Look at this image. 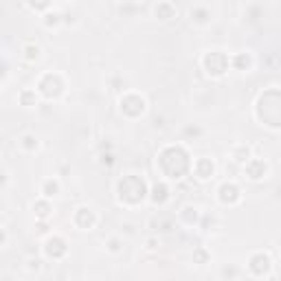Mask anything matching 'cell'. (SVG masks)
Segmentation results:
<instances>
[{"label": "cell", "mask_w": 281, "mask_h": 281, "mask_svg": "<svg viewBox=\"0 0 281 281\" xmlns=\"http://www.w3.org/2000/svg\"><path fill=\"white\" fill-rule=\"evenodd\" d=\"M26 5H29L33 11H46L51 7V0H26Z\"/></svg>", "instance_id": "19"}, {"label": "cell", "mask_w": 281, "mask_h": 281, "mask_svg": "<svg viewBox=\"0 0 281 281\" xmlns=\"http://www.w3.org/2000/svg\"><path fill=\"white\" fill-rule=\"evenodd\" d=\"M97 213L90 209V206H79V209L75 211V216H73V222H75V226L79 231H90L95 229L97 224Z\"/></svg>", "instance_id": "4"}, {"label": "cell", "mask_w": 281, "mask_h": 281, "mask_svg": "<svg viewBox=\"0 0 281 281\" xmlns=\"http://www.w3.org/2000/svg\"><path fill=\"white\" fill-rule=\"evenodd\" d=\"M20 147H22L24 152H36L40 147V140L36 134H31V132H26V134L20 136Z\"/></svg>", "instance_id": "15"}, {"label": "cell", "mask_w": 281, "mask_h": 281, "mask_svg": "<svg viewBox=\"0 0 281 281\" xmlns=\"http://www.w3.org/2000/svg\"><path fill=\"white\" fill-rule=\"evenodd\" d=\"M218 200L222 204H229V206H233V204H237L239 200H242V189L235 185V183H222L218 187Z\"/></svg>", "instance_id": "3"}, {"label": "cell", "mask_w": 281, "mask_h": 281, "mask_svg": "<svg viewBox=\"0 0 281 281\" xmlns=\"http://www.w3.org/2000/svg\"><path fill=\"white\" fill-rule=\"evenodd\" d=\"M189 18H191L193 24H206V22H209V18H211V13H209L206 7H196V9L189 11Z\"/></svg>", "instance_id": "14"}, {"label": "cell", "mask_w": 281, "mask_h": 281, "mask_svg": "<svg viewBox=\"0 0 281 281\" xmlns=\"http://www.w3.org/2000/svg\"><path fill=\"white\" fill-rule=\"evenodd\" d=\"M156 239H147V249H150V251H154V249H156Z\"/></svg>", "instance_id": "25"}, {"label": "cell", "mask_w": 281, "mask_h": 281, "mask_svg": "<svg viewBox=\"0 0 281 281\" xmlns=\"http://www.w3.org/2000/svg\"><path fill=\"white\" fill-rule=\"evenodd\" d=\"M40 55H42V49H40L36 42H26L22 46V57L26 59V62H38Z\"/></svg>", "instance_id": "13"}, {"label": "cell", "mask_w": 281, "mask_h": 281, "mask_svg": "<svg viewBox=\"0 0 281 281\" xmlns=\"http://www.w3.org/2000/svg\"><path fill=\"white\" fill-rule=\"evenodd\" d=\"M231 66V57L222 51H211L202 55V68L209 77H222Z\"/></svg>", "instance_id": "1"}, {"label": "cell", "mask_w": 281, "mask_h": 281, "mask_svg": "<svg viewBox=\"0 0 281 281\" xmlns=\"http://www.w3.org/2000/svg\"><path fill=\"white\" fill-rule=\"evenodd\" d=\"M7 242V233H5V229H3V226H0V246H3Z\"/></svg>", "instance_id": "24"}, {"label": "cell", "mask_w": 281, "mask_h": 281, "mask_svg": "<svg viewBox=\"0 0 281 281\" xmlns=\"http://www.w3.org/2000/svg\"><path fill=\"white\" fill-rule=\"evenodd\" d=\"M59 22H62V13H59V11H46V16H44V26L53 29V26H57Z\"/></svg>", "instance_id": "18"}, {"label": "cell", "mask_w": 281, "mask_h": 281, "mask_svg": "<svg viewBox=\"0 0 281 281\" xmlns=\"http://www.w3.org/2000/svg\"><path fill=\"white\" fill-rule=\"evenodd\" d=\"M233 64H235L239 71H244V64H246V68L251 66V57H246V55H237V57H233Z\"/></svg>", "instance_id": "21"}, {"label": "cell", "mask_w": 281, "mask_h": 281, "mask_svg": "<svg viewBox=\"0 0 281 281\" xmlns=\"http://www.w3.org/2000/svg\"><path fill=\"white\" fill-rule=\"evenodd\" d=\"M231 158L233 160H237V163H246V160L251 158V150L246 145H239V147H233V152H231Z\"/></svg>", "instance_id": "16"}, {"label": "cell", "mask_w": 281, "mask_h": 281, "mask_svg": "<svg viewBox=\"0 0 281 281\" xmlns=\"http://www.w3.org/2000/svg\"><path fill=\"white\" fill-rule=\"evenodd\" d=\"M180 218H183L187 224H196V222H198V218H200V213H198L196 206H191V204H189V206H185V209L180 211Z\"/></svg>", "instance_id": "17"}, {"label": "cell", "mask_w": 281, "mask_h": 281, "mask_svg": "<svg viewBox=\"0 0 281 281\" xmlns=\"http://www.w3.org/2000/svg\"><path fill=\"white\" fill-rule=\"evenodd\" d=\"M59 189H62V185H59V180L57 178H46L44 183H42V189H40V193H42V198L46 200H51V198H55Z\"/></svg>", "instance_id": "9"}, {"label": "cell", "mask_w": 281, "mask_h": 281, "mask_svg": "<svg viewBox=\"0 0 281 281\" xmlns=\"http://www.w3.org/2000/svg\"><path fill=\"white\" fill-rule=\"evenodd\" d=\"M152 202L154 204H165L167 200H169V189H167V185L165 183H158V185H154L152 187Z\"/></svg>", "instance_id": "11"}, {"label": "cell", "mask_w": 281, "mask_h": 281, "mask_svg": "<svg viewBox=\"0 0 281 281\" xmlns=\"http://www.w3.org/2000/svg\"><path fill=\"white\" fill-rule=\"evenodd\" d=\"M7 180H9V173H7V171H0V187H5Z\"/></svg>", "instance_id": "23"}, {"label": "cell", "mask_w": 281, "mask_h": 281, "mask_svg": "<svg viewBox=\"0 0 281 281\" xmlns=\"http://www.w3.org/2000/svg\"><path fill=\"white\" fill-rule=\"evenodd\" d=\"M119 110H121V115H125V117L130 115V110H136V117H140L147 110V101H145V97L136 95V92H128V95H123L121 101H119Z\"/></svg>", "instance_id": "2"}, {"label": "cell", "mask_w": 281, "mask_h": 281, "mask_svg": "<svg viewBox=\"0 0 281 281\" xmlns=\"http://www.w3.org/2000/svg\"><path fill=\"white\" fill-rule=\"evenodd\" d=\"M154 13H156V18L160 20V22H169V20L176 18V7H173L171 3H158L156 9H154Z\"/></svg>", "instance_id": "8"}, {"label": "cell", "mask_w": 281, "mask_h": 281, "mask_svg": "<svg viewBox=\"0 0 281 281\" xmlns=\"http://www.w3.org/2000/svg\"><path fill=\"white\" fill-rule=\"evenodd\" d=\"M66 242H64V237H59V235H49L46 237V242H44V255L46 257H51V259H62L66 255Z\"/></svg>", "instance_id": "5"}, {"label": "cell", "mask_w": 281, "mask_h": 281, "mask_svg": "<svg viewBox=\"0 0 281 281\" xmlns=\"http://www.w3.org/2000/svg\"><path fill=\"white\" fill-rule=\"evenodd\" d=\"M193 176H196L198 180H202V183L204 180H211L213 176H216V163L206 156L198 158L196 163H193Z\"/></svg>", "instance_id": "7"}, {"label": "cell", "mask_w": 281, "mask_h": 281, "mask_svg": "<svg viewBox=\"0 0 281 281\" xmlns=\"http://www.w3.org/2000/svg\"><path fill=\"white\" fill-rule=\"evenodd\" d=\"M244 173L249 180H262L268 173V163H264L259 158H249L244 163Z\"/></svg>", "instance_id": "6"}, {"label": "cell", "mask_w": 281, "mask_h": 281, "mask_svg": "<svg viewBox=\"0 0 281 281\" xmlns=\"http://www.w3.org/2000/svg\"><path fill=\"white\" fill-rule=\"evenodd\" d=\"M106 249H108L110 253H119V251L123 249V242L119 237H110L108 242H106Z\"/></svg>", "instance_id": "20"}, {"label": "cell", "mask_w": 281, "mask_h": 281, "mask_svg": "<svg viewBox=\"0 0 281 281\" xmlns=\"http://www.w3.org/2000/svg\"><path fill=\"white\" fill-rule=\"evenodd\" d=\"M40 264H42V259H29V270H40L42 268Z\"/></svg>", "instance_id": "22"}, {"label": "cell", "mask_w": 281, "mask_h": 281, "mask_svg": "<svg viewBox=\"0 0 281 281\" xmlns=\"http://www.w3.org/2000/svg\"><path fill=\"white\" fill-rule=\"evenodd\" d=\"M18 99H20V106H24V108H36L38 106V92L33 88H24L18 95Z\"/></svg>", "instance_id": "12"}, {"label": "cell", "mask_w": 281, "mask_h": 281, "mask_svg": "<svg viewBox=\"0 0 281 281\" xmlns=\"http://www.w3.org/2000/svg\"><path fill=\"white\" fill-rule=\"evenodd\" d=\"M33 213H36V218L38 220H49L51 218V213H53V206H51V202L46 198H40L36 204H33Z\"/></svg>", "instance_id": "10"}]
</instances>
